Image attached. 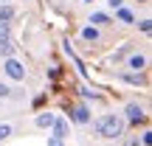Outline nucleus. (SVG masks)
Listing matches in <instances>:
<instances>
[{
  "label": "nucleus",
  "instance_id": "obj_16",
  "mask_svg": "<svg viewBox=\"0 0 152 146\" xmlns=\"http://www.w3.org/2000/svg\"><path fill=\"white\" fill-rule=\"evenodd\" d=\"M152 143V132H144V138H141V146H149Z\"/></svg>",
  "mask_w": 152,
  "mask_h": 146
},
{
  "label": "nucleus",
  "instance_id": "obj_4",
  "mask_svg": "<svg viewBox=\"0 0 152 146\" xmlns=\"http://www.w3.org/2000/svg\"><path fill=\"white\" fill-rule=\"evenodd\" d=\"M124 118L130 121V124H138V121H144V107L141 104H135V101H130L124 107Z\"/></svg>",
  "mask_w": 152,
  "mask_h": 146
},
{
  "label": "nucleus",
  "instance_id": "obj_15",
  "mask_svg": "<svg viewBox=\"0 0 152 146\" xmlns=\"http://www.w3.org/2000/svg\"><path fill=\"white\" fill-rule=\"evenodd\" d=\"M124 146H141V141H138V135H132V138H127Z\"/></svg>",
  "mask_w": 152,
  "mask_h": 146
},
{
  "label": "nucleus",
  "instance_id": "obj_6",
  "mask_svg": "<svg viewBox=\"0 0 152 146\" xmlns=\"http://www.w3.org/2000/svg\"><path fill=\"white\" fill-rule=\"evenodd\" d=\"M54 121H56L54 113H42V115H37V126H39V129H48V126H54Z\"/></svg>",
  "mask_w": 152,
  "mask_h": 146
},
{
  "label": "nucleus",
  "instance_id": "obj_8",
  "mask_svg": "<svg viewBox=\"0 0 152 146\" xmlns=\"http://www.w3.org/2000/svg\"><path fill=\"white\" fill-rule=\"evenodd\" d=\"M65 135H68V124H65L62 118H56V121H54V138H56V141H62Z\"/></svg>",
  "mask_w": 152,
  "mask_h": 146
},
{
  "label": "nucleus",
  "instance_id": "obj_21",
  "mask_svg": "<svg viewBox=\"0 0 152 146\" xmlns=\"http://www.w3.org/2000/svg\"><path fill=\"white\" fill-rule=\"evenodd\" d=\"M138 3H149V0H138Z\"/></svg>",
  "mask_w": 152,
  "mask_h": 146
},
{
  "label": "nucleus",
  "instance_id": "obj_1",
  "mask_svg": "<svg viewBox=\"0 0 152 146\" xmlns=\"http://www.w3.org/2000/svg\"><path fill=\"white\" fill-rule=\"evenodd\" d=\"M96 132L104 141H118L124 135V118H118V115H102L96 121Z\"/></svg>",
  "mask_w": 152,
  "mask_h": 146
},
{
  "label": "nucleus",
  "instance_id": "obj_9",
  "mask_svg": "<svg viewBox=\"0 0 152 146\" xmlns=\"http://www.w3.org/2000/svg\"><path fill=\"white\" fill-rule=\"evenodd\" d=\"M9 20H14V9L11 6H0V25H9Z\"/></svg>",
  "mask_w": 152,
  "mask_h": 146
},
{
  "label": "nucleus",
  "instance_id": "obj_20",
  "mask_svg": "<svg viewBox=\"0 0 152 146\" xmlns=\"http://www.w3.org/2000/svg\"><path fill=\"white\" fill-rule=\"evenodd\" d=\"M0 6H9V0H0Z\"/></svg>",
  "mask_w": 152,
  "mask_h": 146
},
{
  "label": "nucleus",
  "instance_id": "obj_11",
  "mask_svg": "<svg viewBox=\"0 0 152 146\" xmlns=\"http://www.w3.org/2000/svg\"><path fill=\"white\" fill-rule=\"evenodd\" d=\"M90 23H93V28H96V25H104V23H110V17H107V14H102V11H96V14L90 17Z\"/></svg>",
  "mask_w": 152,
  "mask_h": 146
},
{
  "label": "nucleus",
  "instance_id": "obj_2",
  "mask_svg": "<svg viewBox=\"0 0 152 146\" xmlns=\"http://www.w3.org/2000/svg\"><path fill=\"white\" fill-rule=\"evenodd\" d=\"M11 54H14V42L9 37V25H0V56L11 59Z\"/></svg>",
  "mask_w": 152,
  "mask_h": 146
},
{
  "label": "nucleus",
  "instance_id": "obj_13",
  "mask_svg": "<svg viewBox=\"0 0 152 146\" xmlns=\"http://www.w3.org/2000/svg\"><path fill=\"white\" fill-rule=\"evenodd\" d=\"M11 96V87L9 84H3V81H0V98H9Z\"/></svg>",
  "mask_w": 152,
  "mask_h": 146
},
{
  "label": "nucleus",
  "instance_id": "obj_17",
  "mask_svg": "<svg viewBox=\"0 0 152 146\" xmlns=\"http://www.w3.org/2000/svg\"><path fill=\"white\" fill-rule=\"evenodd\" d=\"M149 28H152V25H149V20H141V31H144V34H149Z\"/></svg>",
  "mask_w": 152,
  "mask_h": 146
},
{
  "label": "nucleus",
  "instance_id": "obj_7",
  "mask_svg": "<svg viewBox=\"0 0 152 146\" xmlns=\"http://www.w3.org/2000/svg\"><path fill=\"white\" fill-rule=\"evenodd\" d=\"M73 121H79V124H87V121H90V113H87L85 104H79V107L73 110Z\"/></svg>",
  "mask_w": 152,
  "mask_h": 146
},
{
  "label": "nucleus",
  "instance_id": "obj_10",
  "mask_svg": "<svg viewBox=\"0 0 152 146\" xmlns=\"http://www.w3.org/2000/svg\"><path fill=\"white\" fill-rule=\"evenodd\" d=\"M82 39H87V42H96V39H99V28H93V25L82 28Z\"/></svg>",
  "mask_w": 152,
  "mask_h": 146
},
{
  "label": "nucleus",
  "instance_id": "obj_5",
  "mask_svg": "<svg viewBox=\"0 0 152 146\" xmlns=\"http://www.w3.org/2000/svg\"><path fill=\"white\" fill-rule=\"evenodd\" d=\"M127 68H130L132 73H141L144 68H147V56H144V54H130V59H127Z\"/></svg>",
  "mask_w": 152,
  "mask_h": 146
},
{
  "label": "nucleus",
  "instance_id": "obj_14",
  "mask_svg": "<svg viewBox=\"0 0 152 146\" xmlns=\"http://www.w3.org/2000/svg\"><path fill=\"white\" fill-rule=\"evenodd\" d=\"M118 17H121V20H124V23H132V14H130V11H127V9H118Z\"/></svg>",
  "mask_w": 152,
  "mask_h": 146
},
{
  "label": "nucleus",
  "instance_id": "obj_18",
  "mask_svg": "<svg viewBox=\"0 0 152 146\" xmlns=\"http://www.w3.org/2000/svg\"><path fill=\"white\" fill-rule=\"evenodd\" d=\"M48 146H65V143H62V141H56V138H51V141H48Z\"/></svg>",
  "mask_w": 152,
  "mask_h": 146
},
{
  "label": "nucleus",
  "instance_id": "obj_12",
  "mask_svg": "<svg viewBox=\"0 0 152 146\" xmlns=\"http://www.w3.org/2000/svg\"><path fill=\"white\" fill-rule=\"evenodd\" d=\"M11 132H14V129H11V124H0V143H3V141H9V138H11Z\"/></svg>",
  "mask_w": 152,
  "mask_h": 146
},
{
  "label": "nucleus",
  "instance_id": "obj_22",
  "mask_svg": "<svg viewBox=\"0 0 152 146\" xmlns=\"http://www.w3.org/2000/svg\"><path fill=\"white\" fill-rule=\"evenodd\" d=\"M90 3H93V0H90Z\"/></svg>",
  "mask_w": 152,
  "mask_h": 146
},
{
  "label": "nucleus",
  "instance_id": "obj_19",
  "mask_svg": "<svg viewBox=\"0 0 152 146\" xmlns=\"http://www.w3.org/2000/svg\"><path fill=\"white\" fill-rule=\"evenodd\" d=\"M110 6H113V9H121V0H110Z\"/></svg>",
  "mask_w": 152,
  "mask_h": 146
},
{
  "label": "nucleus",
  "instance_id": "obj_3",
  "mask_svg": "<svg viewBox=\"0 0 152 146\" xmlns=\"http://www.w3.org/2000/svg\"><path fill=\"white\" fill-rule=\"evenodd\" d=\"M6 76H9L11 81H23L26 79V68H23L17 59H6Z\"/></svg>",
  "mask_w": 152,
  "mask_h": 146
}]
</instances>
